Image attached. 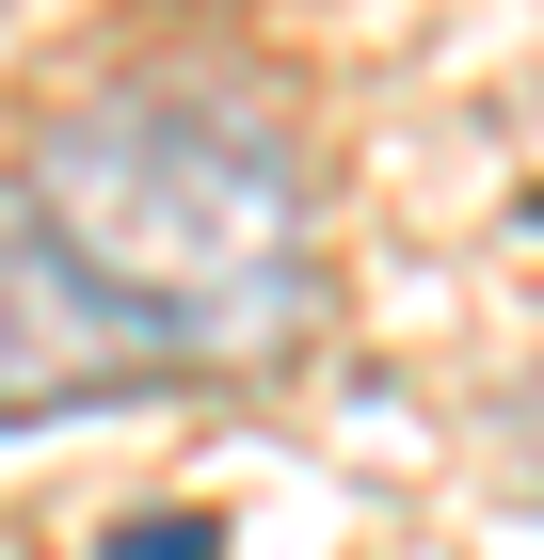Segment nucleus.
<instances>
[{"label": "nucleus", "instance_id": "nucleus-3", "mask_svg": "<svg viewBox=\"0 0 544 560\" xmlns=\"http://www.w3.org/2000/svg\"><path fill=\"white\" fill-rule=\"evenodd\" d=\"M96 560H224V513H128L96 528Z\"/></svg>", "mask_w": 544, "mask_h": 560}, {"label": "nucleus", "instance_id": "nucleus-2", "mask_svg": "<svg viewBox=\"0 0 544 560\" xmlns=\"http://www.w3.org/2000/svg\"><path fill=\"white\" fill-rule=\"evenodd\" d=\"M193 352L161 320H128L48 224H0V417H81V400H144Z\"/></svg>", "mask_w": 544, "mask_h": 560}, {"label": "nucleus", "instance_id": "nucleus-1", "mask_svg": "<svg viewBox=\"0 0 544 560\" xmlns=\"http://www.w3.org/2000/svg\"><path fill=\"white\" fill-rule=\"evenodd\" d=\"M33 224L176 352L304 320V161L209 96H81L33 129Z\"/></svg>", "mask_w": 544, "mask_h": 560}]
</instances>
